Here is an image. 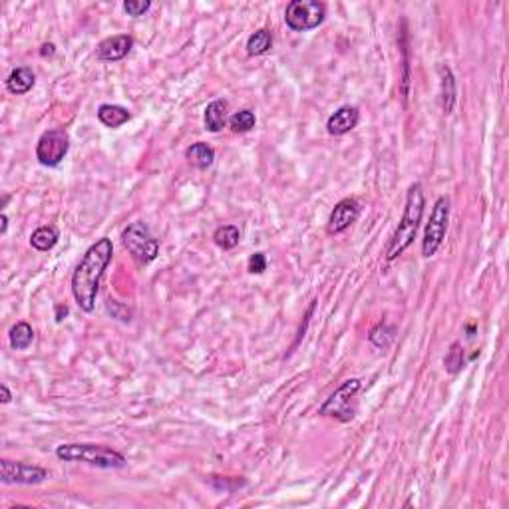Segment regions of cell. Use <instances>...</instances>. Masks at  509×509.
<instances>
[{
  "mask_svg": "<svg viewBox=\"0 0 509 509\" xmlns=\"http://www.w3.org/2000/svg\"><path fill=\"white\" fill-rule=\"evenodd\" d=\"M114 257V243L102 237L84 253L72 275V296L84 313H92L104 273Z\"/></svg>",
  "mask_w": 509,
  "mask_h": 509,
  "instance_id": "1",
  "label": "cell"
},
{
  "mask_svg": "<svg viewBox=\"0 0 509 509\" xmlns=\"http://www.w3.org/2000/svg\"><path fill=\"white\" fill-rule=\"evenodd\" d=\"M424 207H426V199H424V189L420 183H412L406 193V205H404V213L400 219L396 231L390 239L388 247L384 251V259L394 261L398 259L400 255L412 245V241L416 239V233L420 229V223L424 217Z\"/></svg>",
  "mask_w": 509,
  "mask_h": 509,
  "instance_id": "2",
  "label": "cell"
},
{
  "mask_svg": "<svg viewBox=\"0 0 509 509\" xmlns=\"http://www.w3.org/2000/svg\"><path fill=\"white\" fill-rule=\"evenodd\" d=\"M56 455L64 462H82L100 470H121L128 465L126 455L100 444H62L56 448Z\"/></svg>",
  "mask_w": 509,
  "mask_h": 509,
  "instance_id": "3",
  "label": "cell"
},
{
  "mask_svg": "<svg viewBox=\"0 0 509 509\" xmlns=\"http://www.w3.org/2000/svg\"><path fill=\"white\" fill-rule=\"evenodd\" d=\"M121 243L139 265H149L159 255V241L146 223H131L121 233Z\"/></svg>",
  "mask_w": 509,
  "mask_h": 509,
  "instance_id": "4",
  "label": "cell"
},
{
  "mask_svg": "<svg viewBox=\"0 0 509 509\" xmlns=\"http://www.w3.org/2000/svg\"><path fill=\"white\" fill-rule=\"evenodd\" d=\"M326 19V6L318 0H293L285 10V22L295 32L315 30Z\"/></svg>",
  "mask_w": 509,
  "mask_h": 509,
  "instance_id": "5",
  "label": "cell"
},
{
  "mask_svg": "<svg viewBox=\"0 0 509 509\" xmlns=\"http://www.w3.org/2000/svg\"><path fill=\"white\" fill-rule=\"evenodd\" d=\"M448 221H450V199L438 197L426 225V231H424V239H422V255L426 259L434 257L438 249L442 247L445 231H448Z\"/></svg>",
  "mask_w": 509,
  "mask_h": 509,
  "instance_id": "6",
  "label": "cell"
},
{
  "mask_svg": "<svg viewBox=\"0 0 509 509\" xmlns=\"http://www.w3.org/2000/svg\"><path fill=\"white\" fill-rule=\"evenodd\" d=\"M362 388V382L358 378H351L343 382L338 388L331 394V398L318 408L321 416H331L341 422H351L354 418V396Z\"/></svg>",
  "mask_w": 509,
  "mask_h": 509,
  "instance_id": "7",
  "label": "cell"
},
{
  "mask_svg": "<svg viewBox=\"0 0 509 509\" xmlns=\"http://www.w3.org/2000/svg\"><path fill=\"white\" fill-rule=\"evenodd\" d=\"M70 149V138L64 130L44 131L36 143V159L44 167L60 166Z\"/></svg>",
  "mask_w": 509,
  "mask_h": 509,
  "instance_id": "8",
  "label": "cell"
},
{
  "mask_svg": "<svg viewBox=\"0 0 509 509\" xmlns=\"http://www.w3.org/2000/svg\"><path fill=\"white\" fill-rule=\"evenodd\" d=\"M50 473L40 465L24 462H12V460H0V480L2 483H19V485H38L46 482Z\"/></svg>",
  "mask_w": 509,
  "mask_h": 509,
  "instance_id": "9",
  "label": "cell"
},
{
  "mask_svg": "<svg viewBox=\"0 0 509 509\" xmlns=\"http://www.w3.org/2000/svg\"><path fill=\"white\" fill-rule=\"evenodd\" d=\"M361 215V205L356 199H351L346 197L343 201L334 205V209L331 211V217H328V225H326V231L328 235H338V233H344L352 223L358 219Z\"/></svg>",
  "mask_w": 509,
  "mask_h": 509,
  "instance_id": "10",
  "label": "cell"
},
{
  "mask_svg": "<svg viewBox=\"0 0 509 509\" xmlns=\"http://www.w3.org/2000/svg\"><path fill=\"white\" fill-rule=\"evenodd\" d=\"M131 48H133V38L130 34H116V36L102 40L98 44L96 54L104 62H118V60H124L126 56L130 54Z\"/></svg>",
  "mask_w": 509,
  "mask_h": 509,
  "instance_id": "11",
  "label": "cell"
},
{
  "mask_svg": "<svg viewBox=\"0 0 509 509\" xmlns=\"http://www.w3.org/2000/svg\"><path fill=\"white\" fill-rule=\"evenodd\" d=\"M358 120H361V111L356 106H343L328 118L326 131L331 136H344L358 126Z\"/></svg>",
  "mask_w": 509,
  "mask_h": 509,
  "instance_id": "12",
  "label": "cell"
},
{
  "mask_svg": "<svg viewBox=\"0 0 509 509\" xmlns=\"http://www.w3.org/2000/svg\"><path fill=\"white\" fill-rule=\"evenodd\" d=\"M34 82H36V76L32 72V68L20 66V68H14L6 78V90L14 96H22L34 88Z\"/></svg>",
  "mask_w": 509,
  "mask_h": 509,
  "instance_id": "13",
  "label": "cell"
},
{
  "mask_svg": "<svg viewBox=\"0 0 509 509\" xmlns=\"http://www.w3.org/2000/svg\"><path fill=\"white\" fill-rule=\"evenodd\" d=\"M227 110H229V104L225 100H213L211 104H207L203 116L205 130L211 131V133L221 131L227 124Z\"/></svg>",
  "mask_w": 509,
  "mask_h": 509,
  "instance_id": "14",
  "label": "cell"
},
{
  "mask_svg": "<svg viewBox=\"0 0 509 509\" xmlns=\"http://www.w3.org/2000/svg\"><path fill=\"white\" fill-rule=\"evenodd\" d=\"M440 78H442V110L444 114L454 111L455 100H458V90H455V78L450 70V66L442 64L438 68Z\"/></svg>",
  "mask_w": 509,
  "mask_h": 509,
  "instance_id": "15",
  "label": "cell"
},
{
  "mask_svg": "<svg viewBox=\"0 0 509 509\" xmlns=\"http://www.w3.org/2000/svg\"><path fill=\"white\" fill-rule=\"evenodd\" d=\"M130 118V111L126 110L124 106H118V104H102L98 108V120L102 121L106 128H111V130L124 126Z\"/></svg>",
  "mask_w": 509,
  "mask_h": 509,
  "instance_id": "16",
  "label": "cell"
},
{
  "mask_svg": "<svg viewBox=\"0 0 509 509\" xmlns=\"http://www.w3.org/2000/svg\"><path fill=\"white\" fill-rule=\"evenodd\" d=\"M186 158L187 161L193 167H197V169H207V167L213 166L215 149L211 148V146L203 143V141H197V143H191V146L186 149Z\"/></svg>",
  "mask_w": 509,
  "mask_h": 509,
  "instance_id": "17",
  "label": "cell"
},
{
  "mask_svg": "<svg viewBox=\"0 0 509 509\" xmlns=\"http://www.w3.org/2000/svg\"><path fill=\"white\" fill-rule=\"evenodd\" d=\"M58 239H60V233H58L56 227H52V225H42V227H38L36 231L30 235V245L36 251H42V253H44V251L52 249L56 243H58Z\"/></svg>",
  "mask_w": 509,
  "mask_h": 509,
  "instance_id": "18",
  "label": "cell"
},
{
  "mask_svg": "<svg viewBox=\"0 0 509 509\" xmlns=\"http://www.w3.org/2000/svg\"><path fill=\"white\" fill-rule=\"evenodd\" d=\"M9 341L10 346H12L14 351H26L28 346L32 344V341H34V331H32V326L24 323V321H22V323H16L10 328Z\"/></svg>",
  "mask_w": 509,
  "mask_h": 509,
  "instance_id": "19",
  "label": "cell"
},
{
  "mask_svg": "<svg viewBox=\"0 0 509 509\" xmlns=\"http://www.w3.org/2000/svg\"><path fill=\"white\" fill-rule=\"evenodd\" d=\"M271 48H273V34H271V30L261 28V30L253 32V34L247 38V52H249L251 56L267 54Z\"/></svg>",
  "mask_w": 509,
  "mask_h": 509,
  "instance_id": "20",
  "label": "cell"
},
{
  "mask_svg": "<svg viewBox=\"0 0 509 509\" xmlns=\"http://www.w3.org/2000/svg\"><path fill=\"white\" fill-rule=\"evenodd\" d=\"M213 241L215 245L223 251L235 249V247L239 245V241H241L239 227H235V225H223V227H219V229L213 233Z\"/></svg>",
  "mask_w": 509,
  "mask_h": 509,
  "instance_id": "21",
  "label": "cell"
},
{
  "mask_svg": "<svg viewBox=\"0 0 509 509\" xmlns=\"http://www.w3.org/2000/svg\"><path fill=\"white\" fill-rule=\"evenodd\" d=\"M255 124H257V118H255V114L251 110L235 111L231 118H229V128H231V131H235V133H247V131L255 128Z\"/></svg>",
  "mask_w": 509,
  "mask_h": 509,
  "instance_id": "22",
  "label": "cell"
},
{
  "mask_svg": "<svg viewBox=\"0 0 509 509\" xmlns=\"http://www.w3.org/2000/svg\"><path fill=\"white\" fill-rule=\"evenodd\" d=\"M444 366L445 371L450 374H458V372L463 368V348L460 343H454L450 346V351L445 354L444 358Z\"/></svg>",
  "mask_w": 509,
  "mask_h": 509,
  "instance_id": "23",
  "label": "cell"
},
{
  "mask_svg": "<svg viewBox=\"0 0 509 509\" xmlns=\"http://www.w3.org/2000/svg\"><path fill=\"white\" fill-rule=\"evenodd\" d=\"M392 336H394V328H390L386 323H378L374 328H372L371 334H368L371 343L374 344V346H378V348L388 346V343L392 341Z\"/></svg>",
  "mask_w": 509,
  "mask_h": 509,
  "instance_id": "24",
  "label": "cell"
},
{
  "mask_svg": "<svg viewBox=\"0 0 509 509\" xmlns=\"http://www.w3.org/2000/svg\"><path fill=\"white\" fill-rule=\"evenodd\" d=\"M149 9H151V2H149V0H126V2H124V10H126L130 16H143Z\"/></svg>",
  "mask_w": 509,
  "mask_h": 509,
  "instance_id": "25",
  "label": "cell"
},
{
  "mask_svg": "<svg viewBox=\"0 0 509 509\" xmlns=\"http://www.w3.org/2000/svg\"><path fill=\"white\" fill-rule=\"evenodd\" d=\"M247 267H249V273H253V275L265 273L267 271V257H265V253H253L249 257Z\"/></svg>",
  "mask_w": 509,
  "mask_h": 509,
  "instance_id": "26",
  "label": "cell"
},
{
  "mask_svg": "<svg viewBox=\"0 0 509 509\" xmlns=\"http://www.w3.org/2000/svg\"><path fill=\"white\" fill-rule=\"evenodd\" d=\"M0 392H2V404H9L10 400H12V394H10L9 386L2 384V386H0Z\"/></svg>",
  "mask_w": 509,
  "mask_h": 509,
  "instance_id": "27",
  "label": "cell"
},
{
  "mask_svg": "<svg viewBox=\"0 0 509 509\" xmlns=\"http://www.w3.org/2000/svg\"><path fill=\"white\" fill-rule=\"evenodd\" d=\"M66 315H68V308H66V306H56V321H58V323H60Z\"/></svg>",
  "mask_w": 509,
  "mask_h": 509,
  "instance_id": "28",
  "label": "cell"
},
{
  "mask_svg": "<svg viewBox=\"0 0 509 509\" xmlns=\"http://www.w3.org/2000/svg\"><path fill=\"white\" fill-rule=\"evenodd\" d=\"M40 54H42V56H52V54H54V44H44V46H42V50H40Z\"/></svg>",
  "mask_w": 509,
  "mask_h": 509,
  "instance_id": "29",
  "label": "cell"
},
{
  "mask_svg": "<svg viewBox=\"0 0 509 509\" xmlns=\"http://www.w3.org/2000/svg\"><path fill=\"white\" fill-rule=\"evenodd\" d=\"M0 219H2V227H0V233L4 235V233H6V227H9V217H6V213H2V217H0Z\"/></svg>",
  "mask_w": 509,
  "mask_h": 509,
  "instance_id": "30",
  "label": "cell"
}]
</instances>
